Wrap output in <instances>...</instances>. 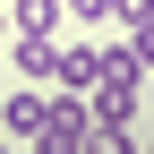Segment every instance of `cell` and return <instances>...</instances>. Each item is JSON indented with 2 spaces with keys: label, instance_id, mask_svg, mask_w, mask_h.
I'll return each instance as SVG.
<instances>
[{
  "label": "cell",
  "instance_id": "6da1fadb",
  "mask_svg": "<svg viewBox=\"0 0 154 154\" xmlns=\"http://www.w3.org/2000/svg\"><path fill=\"white\" fill-rule=\"evenodd\" d=\"M86 128H94V111H86V94H69V86H51V111H43V128L26 137V154H77V146H86Z\"/></svg>",
  "mask_w": 154,
  "mask_h": 154
},
{
  "label": "cell",
  "instance_id": "7a4b0ae2",
  "mask_svg": "<svg viewBox=\"0 0 154 154\" xmlns=\"http://www.w3.org/2000/svg\"><path fill=\"white\" fill-rule=\"evenodd\" d=\"M43 111H51V86H17V94H0V137L26 146L34 128H43Z\"/></svg>",
  "mask_w": 154,
  "mask_h": 154
},
{
  "label": "cell",
  "instance_id": "3957f363",
  "mask_svg": "<svg viewBox=\"0 0 154 154\" xmlns=\"http://www.w3.org/2000/svg\"><path fill=\"white\" fill-rule=\"evenodd\" d=\"M51 60H60V34H9V69L26 86H51Z\"/></svg>",
  "mask_w": 154,
  "mask_h": 154
},
{
  "label": "cell",
  "instance_id": "277c9868",
  "mask_svg": "<svg viewBox=\"0 0 154 154\" xmlns=\"http://www.w3.org/2000/svg\"><path fill=\"white\" fill-rule=\"evenodd\" d=\"M94 77H103V43H60V60H51V86L94 94Z\"/></svg>",
  "mask_w": 154,
  "mask_h": 154
},
{
  "label": "cell",
  "instance_id": "5b68a950",
  "mask_svg": "<svg viewBox=\"0 0 154 154\" xmlns=\"http://www.w3.org/2000/svg\"><path fill=\"white\" fill-rule=\"evenodd\" d=\"M9 26L17 34H60L69 26V0H9Z\"/></svg>",
  "mask_w": 154,
  "mask_h": 154
},
{
  "label": "cell",
  "instance_id": "8992f818",
  "mask_svg": "<svg viewBox=\"0 0 154 154\" xmlns=\"http://www.w3.org/2000/svg\"><path fill=\"white\" fill-rule=\"evenodd\" d=\"M94 86H146V60H137L128 34H111V43H103V77H94Z\"/></svg>",
  "mask_w": 154,
  "mask_h": 154
},
{
  "label": "cell",
  "instance_id": "52a82bcc",
  "mask_svg": "<svg viewBox=\"0 0 154 154\" xmlns=\"http://www.w3.org/2000/svg\"><path fill=\"white\" fill-rule=\"evenodd\" d=\"M69 17H77V26H111V17H120V0H69Z\"/></svg>",
  "mask_w": 154,
  "mask_h": 154
},
{
  "label": "cell",
  "instance_id": "ba28073f",
  "mask_svg": "<svg viewBox=\"0 0 154 154\" xmlns=\"http://www.w3.org/2000/svg\"><path fill=\"white\" fill-rule=\"evenodd\" d=\"M120 34H128V43H137V60H146V77H154V9L137 17V26H120Z\"/></svg>",
  "mask_w": 154,
  "mask_h": 154
},
{
  "label": "cell",
  "instance_id": "9c48e42d",
  "mask_svg": "<svg viewBox=\"0 0 154 154\" xmlns=\"http://www.w3.org/2000/svg\"><path fill=\"white\" fill-rule=\"evenodd\" d=\"M146 9H154V0H120V17H111V26H137Z\"/></svg>",
  "mask_w": 154,
  "mask_h": 154
},
{
  "label": "cell",
  "instance_id": "30bf717a",
  "mask_svg": "<svg viewBox=\"0 0 154 154\" xmlns=\"http://www.w3.org/2000/svg\"><path fill=\"white\" fill-rule=\"evenodd\" d=\"M9 34H17V26H9V0H0V43H9Z\"/></svg>",
  "mask_w": 154,
  "mask_h": 154
},
{
  "label": "cell",
  "instance_id": "8fae6325",
  "mask_svg": "<svg viewBox=\"0 0 154 154\" xmlns=\"http://www.w3.org/2000/svg\"><path fill=\"white\" fill-rule=\"evenodd\" d=\"M137 128H146V137H154V103H146V120H137Z\"/></svg>",
  "mask_w": 154,
  "mask_h": 154
},
{
  "label": "cell",
  "instance_id": "7c38bea8",
  "mask_svg": "<svg viewBox=\"0 0 154 154\" xmlns=\"http://www.w3.org/2000/svg\"><path fill=\"white\" fill-rule=\"evenodd\" d=\"M0 154H17V137H0Z\"/></svg>",
  "mask_w": 154,
  "mask_h": 154
},
{
  "label": "cell",
  "instance_id": "4fadbf2b",
  "mask_svg": "<svg viewBox=\"0 0 154 154\" xmlns=\"http://www.w3.org/2000/svg\"><path fill=\"white\" fill-rule=\"evenodd\" d=\"M137 154H154V137H146V146H137Z\"/></svg>",
  "mask_w": 154,
  "mask_h": 154
}]
</instances>
